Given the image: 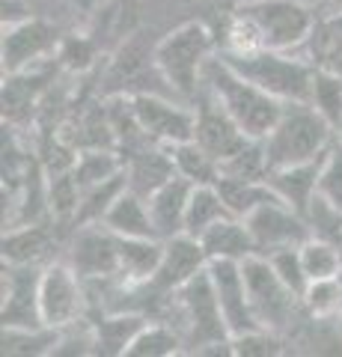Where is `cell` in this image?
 <instances>
[{"label": "cell", "instance_id": "cell-36", "mask_svg": "<svg viewBox=\"0 0 342 357\" xmlns=\"http://www.w3.org/2000/svg\"><path fill=\"white\" fill-rule=\"evenodd\" d=\"M301 301H304V310L310 312V316H318V319L339 316V310H342V280L339 277L310 280V286H306Z\"/></svg>", "mask_w": 342, "mask_h": 357}, {"label": "cell", "instance_id": "cell-31", "mask_svg": "<svg viewBox=\"0 0 342 357\" xmlns=\"http://www.w3.org/2000/svg\"><path fill=\"white\" fill-rule=\"evenodd\" d=\"M173 354H185V340L167 321H149L143 328L134 342L128 345L125 357H173Z\"/></svg>", "mask_w": 342, "mask_h": 357}, {"label": "cell", "instance_id": "cell-3", "mask_svg": "<svg viewBox=\"0 0 342 357\" xmlns=\"http://www.w3.org/2000/svg\"><path fill=\"white\" fill-rule=\"evenodd\" d=\"M336 137L339 134L327 126V119L310 102H286L277 126L265 137L268 167L280 170V167L322 158Z\"/></svg>", "mask_w": 342, "mask_h": 357}, {"label": "cell", "instance_id": "cell-9", "mask_svg": "<svg viewBox=\"0 0 342 357\" xmlns=\"http://www.w3.org/2000/svg\"><path fill=\"white\" fill-rule=\"evenodd\" d=\"M194 140L224 164L241 146H247L253 137H247L244 128L233 119V114L220 105V98L203 84L194 98Z\"/></svg>", "mask_w": 342, "mask_h": 357}, {"label": "cell", "instance_id": "cell-14", "mask_svg": "<svg viewBox=\"0 0 342 357\" xmlns=\"http://www.w3.org/2000/svg\"><path fill=\"white\" fill-rule=\"evenodd\" d=\"M63 259L75 268L81 280L119 274V236H114L104 223L78 227L65 241Z\"/></svg>", "mask_w": 342, "mask_h": 357}, {"label": "cell", "instance_id": "cell-39", "mask_svg": "<svg viewBox=\"0 0 342 357\" xmlns=\"http://www.w3.org/2000/svg\"><path fill=\"white\" fill-rule=\"evenodd\" d=\"M318 197H325L330 206L342 208V134L325 155L322 176H318Z\"/></svg>", "mask_w": 342, "mask_h": 357}, {"label": "cell", "instance_id": "cell-17", "mask_svg": "<svg viewBox=\"0 0 342 357\" xmlns=\"http://www.w3.org/2000/svg\"><path fill=\"white\" fill-rule=\"evenodd\" d=\"M205 268H208V256L203 250L200 238L179 232V236L164 241V256H161L158 274L152 277V280L161 289H167V292H179L187 280H194Z\"/></svg>", "mask_w": 342, "mask_h": 357}, {"label": "cell", "instance_id": "cell-24", "mask_svg": "<svg viewBox=\"0 0 342 357\" xmlns=\"http://www.w3.org/2000/svg\"><path fill=\"white\" fill-rule=\"evenodd\" d=\"M104 227L119 238H158L149 215V199L134 191H125L104 215Z\"/></svg>", "mask_w": 342, "mask_h": 357}, {"label": "cell", "instance_id": "cell-15", "mask_svg": "<svg viewBox=\"0 0 342 357\" xmlns=\"http://www.w3.org/2000/svg\"><path fill=\"white\" fill-rule=\"evenodd\" d=\"M45 265H9L3 262V328H45L39 304V286Z\"/></svg>", "mask_w": 342, "mask_h": 357}, {"label": "cell", "instance_id": "cell-35", "mask_svg": "<svg viewBox=\"0 0 342 357\" xmlns=\"http://www.w3.org/2000/svg\"><path fill=\"white\" fill-rule=\"evenodd\" d=\"M268 152H265V140H250L241 146L233 158L220 164V176H235V178H268Z\"/></svg>", "mask_w": 342, "mask_h": 357}, {"label": "cell", "instance_id": "cell-21", "mask_svg": "<svg viewBox=\"0 0 342 357\" xmlns=\"http://www.w3.org/2000/svg\"><path fill=\"white\" fill-rule=\"evenodd\" d=\"M325 155L322 158H313V161H304V164H292V167L271 170L265 182L280 194L283 203H289L292 208H297V211H304L306 215V208H310V203L318 194V176H322Z\"/></svg>", "mask_w": 342, "mask_h": 357}, {"label": "cell", "instance_id": "cell-29", "mask_svg": "<svg viewBox=\"0 0 342 357\" xmlns=\"http://www.w3.org/2000/svg\"><path fill=\"white\" fill-rule=\"evenodd\" d=\"M170 152H173L176 173L185 176L187 182H194V185H215L220 178V161L215 158V155H208L196 140L176 143V146H170Z\"/></svg>", "mask_w": 342, "mask_h": 357}, {"label": "cell", "instance_id": "cell-32", "mask_svg": "<svg viewBox=\"0 0 342 357\" xmlns=\"http://www.w3.org/2000/svg\"><path fill=\"white\" fill-rule=\"evenodd\" d=\"M72 173L78 178V185L86 191V188L123 173V158H119L116 149H81L78 158H75Z\"/></svg>", "mask_w": 342, "mask_h": 357}, {"label": "cell", "instance_id": "cell-16", "mask_svg": "<svg viewBox=\"0 0 342 357\" xmlns=\"http://www.w3.org/2000/svg\"><path fill=\"white\" fill-rule=\"evenodd\" d=\"M208 274H212L215 292L220 301V310L226 316V325L233 337L250 333L259 328L256 316L250 307V295H247V280H244V268L241 262L233 259H212L208 262Z\"/></svg>", "mask_w": 342, "mask_h": 357}, {"label": "cell", "instance_id": "cell-43", "mask_svg": "<svg viewBox=\"0 0 342 357\" xmlns=\"http://www.w3.org/2000/svg\"><path fill=\"white\" fill-rule=\"evenodd\" d=\"M339 280H342V274H339ZM336 321H339V328H342V310H339V316H336Z\"/></svg>", "mask_w": 342, "mask_h": 357}, {"label": "cell", "instance_id": "cell-10", "mask_svg": "<svg viewBox=\"0 0 342 357\" xmlns=\"http://www.w3.org/2000/svg\"><path fill=\"white\" fill-rule=\"evenodd\" d=\"M63 39L65 36L60 24L42 15H33L15 27H3V75H15L48 63L54 51H60Z\"/></svg>", "mask_w": 342, "mask_h": 357}, {"label": "cell", "instance_id": "cell-41", "mask_svg": "<svg viewBox=\"0 0 342 357\" xmlns=\"http://www.w3.org/2000/svg\"><path fill=\"white\" fill-rule=\"evenodd\" d=\"M27 18H33V6L27 0H3V27H15Z\"/></svg>", "mask_w": 342, "mask_h": 357}, {"label": "cell", "instance_id": "cell-28", "mask_svg": "<svg viewBox=\"0 0 342 357\" xmlns=\"http://www.w3.org/2000/svg\"><path fill=\"white\" fill-rule=\"evenodd\" d=\"M233 218V211L226 208L224 197L217 194L215 185H196L187 203V215H185V232L194 238H200L205 229H212L215 223Z\"/></svg>", "mask_w": 342, "mask_h": 357}, {"label": "cell", "instance_id": "cell-40", "mask_svg": "<svg viewBox=\"0 0 342 357\" xmlns=\"http://www.w3.org/2000/svg\"><path fill=\"white\" fill-rule=\"evenodd\" d=\"M95 57H98V42L90 36H78V33L65 36L57 51V63L72 72H86L95 63Z\"/></svg>", "mask_w": 342, "mask_h": 357}, {"label": "cell", "instance_id": "cell-38", "mask_svg": "<svg viewBox=\"0 0 342 357\" xmlns=\"http://www.w3.org/2000/svg\"><path fill=\"white\" fill-rule=\"evenodd\" d=\"M233 351L244 357H277L289 351V345H286L280 333L268 328H256L250 333H241V337H233Z\"/></svg>", "mask_w": 342, "mask_h": 357}, {"label": "cell", "instance_id": "cell-27", "mask_svg": "<svg viewBox=\"0 0 342 357\" xmlns=\"http://www.w3.org/2000/svg\"><path fill=\"white\" fill-rule=\"evenodd\" d=\"M128 191V178H125V170L104 178L93 188H86L81 194V203H78V211H75V220H72V229L78 227H86V223H102L104 215L110 211V206L116 203L119 197Z\"/></svg>", "mask_w": 342, "mask_h": 357}, {"label": "cell", "instance_id": "cell-5", "mask_svg": "<svg viewBox=\"0 0 342 357\" xmlns=\"http://www.w3.org/2000/svg\"><path fill=\"white\" fill-rule=\"evenodd\" d=\"M203 84L220 98V105L233 114V119L253 140L268 137V131L277 126V119L283 114L286 102L268 96L256 84H250L247 77H241L235 69H229V66L220 60V54H215V57L205 63Z\"/></svg>", "mask_w": 342, "mask_h": 357}, {"label": "cell", "instance_id": "cell-30", "mask_svg": "<svg viewBox=\"0 0 342 357\" xmlns=\"http://www.w3.org/2000/svg\"><path fill=\"white\" fill-rule=\"evenodd\" d=\"M60 331L57 328H3V357H42V354H54Z\"/></svg>", "mask_w": 342, "mask_h": 357}, {"label": "cell", "instance_id": "cell-26", "mask_svg": "<svg viewBox=\"0 0 342 357\" xmlns=\"http://www.w3.org/2000/svg\"><path fill=\"white\" fill-rule=\"evenodd\" d=\"M164 256V238H119V274L131 283L152 280Z\"/></svg>", "mask_w": 342, "mask_h": 357}, {"label": "cell", "instance_id": "cell-6", "mask_svg": "<svg viewBox=\"0 0 342 357\" xmlns=\"http://www.w3.org/2000/svg\"><path fill=\"white\" fill-rule=\"evenodd\" d=\"M155 66L167 84L176 89L182 102L194 105L196 93L203 86V72L205 63L217 54V45L212 30L200 21H187V24L170 30L158 45H155Z\"/></svg>", "mask_w": 342, "mask_h": 357}, {"label": "cell", "instance_id": "cell-20", "mask_svg": "<svg viewBox=\"0 0 342 357\" xmlns=\"http://www.w3.org/2000/svg\"><path fill=\"white\" fill-rule=\"evenodd\" d=\"M194 182H187L185 176L176 173L167 185H161L155 194L149 197V215L155 223L158 238H173L185 232V215H187V203H191L194 194Z\"/></svg>", "mask_w": 342, "mask_h": 357}, {"label": "cell", "instance_id": "cell-22", "mask_svg": "<svg viewBox=\"0 0 342 357\" xmlns=\"http://www.w3.org/2000/svg\"><path fill=\"white\" fill-rule=\"evenodd\" d=\"M200 244L208 256V262L212 259H233V262H244L250 256H256V241H253L250 229L244 218H226L215 223L212 229H205L200 236Z\"/></svg>", "mask_w": 342, "mask_h": 357}, {"label": "cell", "instance_id": "cell-34", "mask_svg": "<svg viewBox=\"0 0 342 357\" xmlns=\"http://www.w3.org/2000/svg\"><path fill=\"white\" fill-rule=\"evenodd\" d=\"M301 259L310 280H327V277L342 274V253L325 238H316V236L306 238L301 244Z\"/></svg>", "mask_w": 342, "mask_h": 357}, {"label": "cell", "instance_id": "cell-25", "mask_svg": "<svg viewBox=\"0 0 342 357\" xmlns=\"http://www.w3.org/2000/svg\"><path fill=\"white\" fill-rule=\"evenodd\" d=\"M217 194L224 197L226 208L233 211L235 218H247L250 211H256L259 206L277 203L280 194L265 182V178H235V176H220L217 182Z\"/></svg>", "mask_w": 342, "mask_h": 357}, {"label": "cell", "instance_id": "cell-19", "mask_svg": "<svg viewBox=\"0 0 342 357\" xmlns=\"http://www.w3.org/2000/svg\"><path fill=\"white\" fill-rule=\"evenodd\" d=\"M297 54L318 72L342 75V6L330 13H318L316 24Z\"/></svg>", "mask_w": 342, "mask_h": 357}, {"label": "cell", "instance_id": "cell-7", "mask_svg": "<svg viewBox=\"0 0 342 357\" xmlns=\"http://www.w3.org/2000/svg\"><path fill=\"white\" fill-rule=\"evenodd\" d=\"M241 268H244L250 307H253V316H256L259 328H268L286 340L297 328V321L306 316L301 295L292 292L280 280V274L271 268V262L259 253L241 262Z\"/></svg>", "mask_w": 342, "mask_h": 357}, {"label": "cell", "instance_id": "cell-42", "mask_svg": "<svg viewBox=\"0 0 342 357\" xmlns=\"http://www.w3.org/2000/svg\"><path fill=\"white\" fill-rule=\"evenodd\" d=\"M310 6H330V9H339L342 0H306Z\"/></svg>", "mask_w": 342, "mask_h": 357}, {"label": "cell", "instance_id": "cell-4", "mask_svg": "<svg viewBox=\"0 0 342 357\" xmlns=\"http://www.w3.org/2000/svg\"><path fill=\"white\" fill-rule=\"evenodd\" d=\"M220 60L280 102H310L316 69L297 51H224Z\"/></svg>", "mask_w": 342, "mask_h": 357}, {"label": "cell", "instance_id": "cell-18", "mask_svg": "<svg viewBox=\"0 0 342 357\" xmlns=\"http://www.w3.org/2000/svg\"><path fill=\"white\" fill-rule=\"evenodd\" d=\"M123 170L128 178V191L149 199L161 185H167L176 176L173 152L170 146H161V143H149V146H143L137 152H131L128 158H123Z\"/></svg>", "mask_w": 342, "mask_h": 357}, {"label": "cell", "instance_id": "cell-11", "mask_svg": "<svg viewBox=\"0 0 342 357\" xmlns=\"http://www.w3.org/2000/svg\"><path fill=\"white\" fill-rule=\"evenodd\" d=\"M128 98L143 131L155 143L176 146V143L194 140V105L173 96H161V93H140Z\"/></svg>", "mask_w": 342, "mask_h": 357}, {"label": "cell", "instance_id": "cell-2", "mask_svg": "<svg viewBox=\"0 0 342 357\" xmlns=\"http://www.w3.org/2000/svg\"><path fill=\"white\" fill-rule=\"evenodd\" d=\"M170 325L182 333L185 354H235L233 333H229L226 316L220 310L208 268L176 292Z\"/></svg>", "mask_w": 342, "mask_h": 357}, {"label": "cell", "instance_id": "cell-13", "mask_svg": "<svg viewBox=\"0 0 342 357\" xmlns=\"http://www.w3.org/2000/svg\"><path fill=\"white\" fill-rule=\"evenodd\" d=\"M72 227L57 218L42 223H24L3 232V262L9 265H48L65 253Z\"/></svg>", "mask_w": 342, "mask_h": 357}, {"label": "cell", "instance_id": "cell-33", "mask_svg": "<svg viewBox=\"0 0 342 357\" xmlns=\"http://www.w3.org/2000/svg\"><path fill=\"white\" fill-rule=\"evenodd\" d=\"M310 105L327 119L330 128L336 134H342V75L316 69L313 89H310Z\"/></svg>", "mask_w": 342, "mask_h": 357}, {"label": "cell", "instance_id": "cell-12", "mask_svg": "<svg viewBox=\"0 0 342 357\" xmlns=\"http://www.w3.org/2000/svg\"><path fill=\"white\" fill-rule=\"evenodd\" d=\"M244 223H247L253 241H256L259 256H268L280 248H301L306 238H313L306 215L292 208L289 203H283V199L250 211Z\"/></svg>", "mask_w": 342, "mask_h": 357}, {"label": "cell", "instance_id": "cell-23", "mask_svg": "<svg viewBox=\"0 0 342 357\" xmlns=\"http://www.w3.org/2000/svg\"><path fill=\"white\" fill-rule=\"evenodd\" d=\"M146 325H149V319L137 316V312H104V316L93 319L95 354H102V357L128 354V345L134 342V337Z\"/></svg>", "mask_w": 342, "mask_h": 357}, {"label": "cell", "instance_id": "cell-37", "mask_svg": "<svg viewBox=\"0 0 342 357\" xmlns=\"http://www.w3.org/2000/svg\"><path fill=\"white\" fill-rule=\"evenodd\" d=\"M265 259L271 262V268L280 274V280L292 289V292L304 295L306 286H310V277H306V268H304V259H301V248H280L268 253Z\"/></svg>", "mask_w": 342, "mask_h": 357}, {"label": "cell", "instance_id": "cell-1", "mask_svg": "<svg viewBox=\"0 0 342 357\" xmlns=\"http://www.w3.org/2000/svg\"><path fill=\"white\" fill-rule=\"evenodd\" d=\"M306 0H244L226 18L224 51H297L316 24Z\"/></svg>", "mask_w": 342, "mask_h": 357}, {"label": "cell", "instance_id": "cell-8", "mask_svg": "<svg viewBox=\"0 0 342 357\" xmlns=\"http://www.w3.org/2000/svg\"><path fill=\"white\" fill-rule=\"evenodd\" d=\"M39 304H42V321L48 328H65L75 321L86 319V289L84 280L75 274V268L60 256L45 265L39 286Z\"/></svg>", "mask_w": 342, "mask_h": 357}]
</instances>
